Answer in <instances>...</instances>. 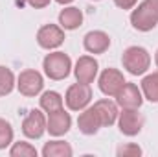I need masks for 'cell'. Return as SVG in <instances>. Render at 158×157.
<instances>
[{
    "mask_svg": "<svg viewBox=\"0 0 158 157\" xmlns=\"http://www.w3.org/2000/svg\"><path fill=\"white\" fill-rule=\"evenodd\" d=\"M9 155L11 157H37V150H35V146H31L30 142L20 141V142H15V144L11 146Z\"/></svg>",
    "mask_w": 158,
    "mask_h": 157,
    "instance_id": "obj_21",
    "label": "cell"
},
{
    "mask_svg": "<svg viewBox=\"0 0 158 157\" xmlns=\"http://www.w3.org/2000/svg\"><path fill=\"white\" fill-rule=\"evenodd\" d=\"M42 87H44V79H42V74L39 70L26 69L17 78V89L24 96H37L42 91Z\"/></svg>",
    "mask_w": 158,
    "mask_h": 157,
    "instance_id": "obj_5",
    "label": "cell"
},
{
    "mask_svg": "<svg viewBox=\"0 0 158 157\" xmlns=\"http://www.w3.org/2000/svg\"><path fill=\"white\" fill-rule=\"evenodd\" d=\"M17 85L15 81V74L11 69L7 67H2L0 65V96H6L13 91V87Z\"/></svg>",
    "mask_w": 158,
    "mask_h": 157,
    "instance_id": "obj_20",
    "label": "cell"
},
{
    "mask_svg": "<svg viewBox=\"0 0 158 157\" xmlns=\"http://www.w3.org/2000/svg\"><path fill=\"white\" fill-rule=\"evenodd\" d=\"M94 107H96V111H98V115L101 118V124L103 126H112L116 120H118V104H114V102H110L109 98H105V100H98L96 104H94Z\"/></svg>",
    "mask_w": 158,
    "mask_h": 157,
    "instance_id": "obj_15",
    "label": "cell"
},
{
    "mask_svg": "<svg viewBox=\"0 0 158 157\" xmlns=\"http://www.w3.org/2000/svg\"><path fill=\"white\" fill-rule=\"evenodd\" d=\"M28 4L31 7H35V9H42V7H46L50 4V0H28Z\"/></svg>",
    "mask_w": 158,
    "mask_h": 157,
    "instance_id": "obj_25",
    "label": "cell"
},
{
    "mask_svg": "<svg viewBox=\"0 0 158 157\" xmlns=\"http://www.w3.org/2000/svg\"><path fill=\"white\" fill-rule=\"evenodd\" d=\"M136 2L138 0H114V4L118 6L119 9H131V7L136 6Z\"/></svg>",
    "mask_w": 158,
    "mask_h": 157,
    "instance_id": "obj_24",
    "label": "cell"
},
{
    "mask_svg": "<svg viewBox=\"0 0 158 157\" xmlns=\"http://www.w3.org/2000/svg\"><path fill=\"white\" fill-rule=\"evenodd\" d=\"M118 157H140L142 155V148L138 144H123L116 150Z\"/></svg>",
    "mask_w": 158,
    "mask_h": 157,
    "instance_id": "obj_23",
    "label": "cell"
},
{
    "mask_svg": "<svg viewBox=\"0 0 158 157\" xmlns=\"http://www.w3.org/2000/svg\"><path fill=\"white\" fill-rule=\"evenodd\" d=\"M155 63H156V67H158V50H156V54H155Z\"/></svg>",
    "mask_w": 158,
    "mask_h": 157,
    "instance_id": "obj_28",
    "label": "cell"
},
{
    "mask_svg": "<svg viewBox=\"0 0 158 157\" xmlns=\"http://www.w3.org/2000/svg\"><path fill=\"white\" fill-rule=\"evenodd\" d=\"M72 154H74L72 146L64 141H50L42 148L44 157H72Z\"/></svg>",
    "mask_w": 158,
    "mask_h": 157,
    "instance_id": "obj_17",
    "label": "cell"
},
{
    "mask_svg": "<svg viewBox=\"0 0 158 157\" xmlns=\"http://www.w3.org/2000/svg\"><path fill=\"white\" fill-rule=\"evenodd\" d=\"M98 83H99V91L105 96H116L118 91L125 83V78H123V74L119 72L118 69H105L101 72Z\"/></svg>",
    "mask_w": 158,
    "mask_h": 157,
    "instance_id": "obj_11",
    "label": "cell"
},
{
    "mask_svg": "<svg viewBox=\"0 0 158 157\" xmlns=\"http://www.w3.org/2000/svg\"><path fill=\"white\" fill-rule=\"evenodd\" d=\"M37 43L44 50L59 48L64 43V30L57 24H44L37 32Z\"/></svg>",
    "mask_w": 158,
    "mask_h": 157,
    "instance_id": "obj_6",
    "label": "cell"
},
{
    "mask_svg": "<svg viewBox=\"0 0 158 157\" xmlns=\"http://www.w3.org/2000/svg\"><path fill=\"white\" fill-rule=\"evenodd\" d=\"M70 126H72V117H70V113L64 111V107H63V109H57V111H53V113H48V118H46V131H48L50 135L61 137V135L68 133Z\"/></svg>",
    "mask_w": 158,
    "mask_h": 157,
    "instance_id": "obj_9",
    "label": "cell"
},
{
    "mask_svg": "<svg viewBox=\"0 0 158 157\" xmlns=\"http://www.w3.org/2000/svg\"><path fill=\"white\" fill-rule=\"evenodd\" d=\"M98 61L90 56H81L76 63V69H74V74H76V79L79 83H92L96 76H98Z\"/></svg>",
    "mask_w": 158,
    "mask_h": 157,
    "instance_id": "obj_12",
    "label": "cell"
},
{
    "mask_svg": "<svg viewBox=\"0 0 158 157\" xmlns=\"http://www.w3.org/2000/svg\"><path fill=\"white\" fill-rule=\"evenodd\" d=\"M131 24L138 32H151L158 24L156 15H155L153 7L147 4V0L142 2V4H138L136 9H132V13H131Z\"/></svg>",
    "mask_w": 158,
    "mask_h": 157,
    "instance_id": "obj_4",
    "label": "cell"
},
{
    "mask_svg": "<svg viewBox=\"0 0 158 157\" xmlns=\"http://www.w3.org/2000/svg\"><path fill=\"white\" fill-rule=\"evenodd\" d=\"M57 4H61V6H66V4H70V2H74V0H55Z\"/></svg>",
    "mask_w": 158,
    "mask_h": 157,
    "instance_id": "obj_27",
    "label": "cell"
},
{
    "mask_svg": "<svg viewBox=\"0 0 158 157\" xmlns=\"http://www.w3.org/2000/svg\"><path fill=\"white\" fill-rule=\"evenodd\" d=\"M42 69H44V74L50 79L59 81V79L68 78V74L72 70V59L64 52H52L44 57Z\"/></svg>",
    "mask_w": 158,
    "mask_h": 157,
    "instance_id": "obj_2",
    "label": "cell"
},
{
    "mask_svg": "<svg viewBox=\"0 0 158 157\" xmlns=\"http://www.w3.org/2000/svg\"><path fill=\"white\" fill-rule=\"evenodd\" d=\"M92 100V89L88 83H74L68 87L66 91V96H64V102L68 105L70 111H83L85 107H88Z\"/></svg>",
    "mask_w": 158,
    "mask_h": 157,
    "instance_id": "obj_3",
    "label": "cell"
},
{
    "mask_svg": "<svg viewBox=\"0 0 158 157\" xmlns=\"http://www.w3.org/2000/svg\"><path fill=\"white\" fill-rule=\"evenodd\" d=\"M59 24L63 30H76L83 24V13L79 7H64L61 13H59Z\"/></svg>",
    "mask_w": 158,
    "mask_h": 157,
    "instance_id": "obj_16",
    "label": "cell"
},
{
    "mask_svg": "<svg viewBox=\"0 0 158 157\" xmlns=\"http://www.w3.org/2000/svg\"><path fill=\"white\" fill-rule=\"evenodd\" d=\"M63 96L57 91H46L40 96V109H44L46 113H53L57 109H63Z\"/></svg>",
    "mask_w": 158,
    "mask_h": 157,
    "instance_id": "obj_18",
    "label": "cell"
},
{
    "mask_svg": "<svg viewBox=\"0 0 158 157\" xmlns=\"http://www.w3.org/2000/svg\"><path fill=\"white\" fill-rule=\"evenodd\" d=\"M46 131V117L39 109H31L22 122V133L28 139H40Z\"/></svg>",
    "mask_w": 158,
    "mask_h": 157,
    "instance_id": "obj_10",
    "label": "cell"
},
{
    "mask_svg": "<svg viewBox=\"0 0 158 157\" xmlns=\"http://www.w3.org/2000/svg\"><path fill=\"white\" fill-rule=\"evenodd\" d=\"M142 94L149 102L158 104V72L147 74L145 78L142 79Z\"/></svg>",
    "mask_w": 158,
    "mask_h": 157,
    "instance_id": "obj_19",
    "label": "cell"
},
{
    "mask_svg": "<svg viewBox=\"0 0 158 157\" xmlns=\"http://www.w3.org/2000/svg\"><path fill=\"white\" fill-rule=\"evenodd\" d=\"M13 142V128L7 120L0 118V150L7 148Z\"/></svg>",
    "mask_w": 158,
    "mask_h": 157,
    "instance_id": "obj_22",
    "label": "cell"
},
{
    "mask_svg": "<svg viewBox=\"0 0 158 157\" xmlns=\"http://www.w3.org/2000/svg\"><path fill=\"white\" fill-rule=\"evenodd\" d=\"M83 46L88 54H103L110 46V37H109V34H105L101 30H94L85 35Z\"/></svg>",
    "mask_w": 158,
    "mask_h": 157,
    "instance_id": "obj_13",
    "label": "cell"
},
{
    "mask_svg": "<svg viewBox=\"0 0 158 157\" xmlns=\"http://www.w3.org/2000/svg\"><path fill=\"white\" fill-rule=\"evenodd\" d=\"M116 104L121 109H138L143 104V94L138 89V85L125 81L116 94Z\"/></svg>",
    "mask_w": 158,
    "mask_h": 157,
    "instance_id": "obj_7",
    "label": "cell"
},
{
    "mask_svg": "<svg viewBox=\"0 0 158 157\" xmlns=\"http://www.w3.org/2000/svg\"><path fill=\"white\" fill-rule=\"evenodd\" d=\"M118 126L123 135L134 137L143 128V117L142 113H138V109H123V113L118 115Z\"/></svg>",
    "mask_w": 158,
    "mask_h": 157,
    "instance_id": "obj_8",
    "label": "cell"
},
{
    "mask_svg": "<svg viewBox=\"0 0 158 157\" xmlns=\"http://www.w3.org/2000/svg\"><path fill=\"white\" fill-rule=\"evenodd\" d=\"M77 126H79V131L85 133V135H96L99 131V128H103L101 118H99L94 105L83 109V113L77 118Z\"/></svg>",
    "mask_w": 158,
    "mask_h": 157,
    "instance_id": "obj_14",
    "label": "cell"
},
{
    "mask_svg": "<svg viewBox=\"0 0 158 157\" xmlns=\"http://www.w3.org/2000/svg\"><path fill=\"white\" fill-rule=\"evenodd\" d=\"M123 69L132 76H142L151 67V56L143 46H129L123 50L121 56Z\"/></svg>",
    "mask_w": 158,
    "mask_h": 157,
    "instance_id": "obj_1",
    "label": "cell"
},
{
    "mask_svg": "<svg viewBox=\"0 0 158 157\" xmlns=\"http://www.w3.org/2000/svg\"><path fill=\"white\" fill-rule=\"evenodd\" d=\"M147 4L153 7V11H155V15H156V19H158V0H147Z\"/></svg>",
    "mask_w": 158,
    "mask_h": 157,
    "instance_id": "obj_26",
    "label": "cell"
}]
</instances>
